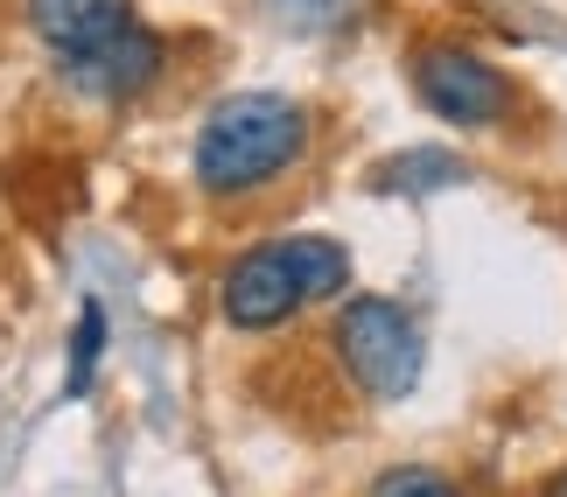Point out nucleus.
<instances>
[{
	"label": "nucleus",
	"instance_id": "obj_10",
	"mask_svg": "<svg viewBox=\"0 0 567 497\" xmlns=\"http://www.w3.org/2000/svg\"><path fill=\"white\" fill-rule=\"evenodd\" d=\"M267 8L288 21L295 35H316V29H337V21L351 14V0H267Z\"/></svg>",
	"mask_w": 567,
	"mask_h": 497
},
{
	"label": "nucleus",
	"instance_id": "obj_11",
	"mask_svg": "<svg viewBox=\"0 0 567 497\" xmlns=\"http://www.w3.org/2000/svg\"><path fill=\"white\" fill-rule=\"evenodd\" d=\"M547 497H567V469H560V477H554V484H547Z\"/></svg>",
	"mask_w": 567,
	"mask_h": 497
},
{
	"label": "nucleus",
	"instance_id": "obj_4",
	"mask_svg": "<svg viewBox=\"0 0 567 497\" xmlns=\"http://www.w3.org/2000/svg\"><path fill=\"white\" fill-rule=\"evenodd\" d=\"M413 92L449 126H497L512 113V77L476 50H463V42H427L413 56Z\"/></svg>",
	"mask_w": 567,
	"mask_h": 497
},
{
	"label": "nucleus",
	"instance_id": "obj_6",
	"mask_svg": "<svg viewBox=\"0 0 567 497\" xmlns=\"http://www.w3.org/2000/svg\"><path fill=\"white\" fill-rule=\"evenodd\" d=\"M126 21H141L134 0H29V29L50 50V63H71L99 42H113Z\"/></svg>",
	"mask_w": 567,
	"mask_h": 497
},
{
	"label": "nucleus",
	"instance_id": "obj_5",
	"mask_svg": "<svg viewBox=\"0 0 567 497\" xmlns=\"http://www.w3.org/2000/svg\"><path fill=\"white\" fill-rule=\"evenodd\" d=\"M162 71H168V42L147 29V21H126L113 42L56 63V84L84 105H126V99H141L147 84H162Z\"/></svg>",
	"mask_w": 567,
	"mask_h": 497
},
{
	"label": "nucleus",
	"instance_id": "obj_8",
	"mask_svg": "<svg viewBox=\"0 0 567 497\" xmlns=\"http://www.w3.org/2000/svg\"><path fill=\"white\" fill-rule=\"evenodd\" d=\"M99 358H105V309L84 301L78 309V330H71V372H63V400H84L99 379Z\"/></svg>",
	"mask_w": 567,
	"mask_h": 497
},
{
	"label": "nucleus",
	"instance_id": "obj_1",
	"mask_svg": "<svg viewBox=\"0 0 567 497\" xmlns=\"http://www.w3.org/2000/svg\"><path fill=\"white\" fill-rule=\"evenodd\" d=\"M309 105L288 99V92H231L210 105V120L196 126V147H189V168H196V189L204 197H252V189L280 183L288 168L309 155Z\"/></svg>",
	"mask_w": 567,
	"mask_h": 497
},
{
	"label": "nucleus",
	"instance_id": "obj_9",
	"mask_svg": "<svg viewBox=\"0 0 567 497\" xmlns=\"http://www.w3.org/2000/svg\"><path fill=\"white\" fill-rule=\"evenodd\" d=\"M364 497H470L455 477H442V469H421V463H400V469H385V477L364 490Z\"/></svg>",
	"mask_w": 567,
	"mask_h": 497
},
{
	"label": "nucleus",
	"instance_id": "obj_2",
	"mask_svg": "<svg viewBox=\"0 0 567 497\" xmlns=\"http://www.w3.org/2000/svg\"><path fill=\"white\" fill-rule=\"evenodd\" d=\"M343 288H351V252L322 231H295V239L238 252L217 280V309H225L231 330H280L288 315L337 301Z\"/></svg>",
	"mask_w": 567,
	"mask_h": 497
},
{
	"label": "nucleus",
	"instance_id": "obj_3",
	"mask_svg": "<svg viewBox=\"0 0 567 497\" xmlns=\"http://www.w3.org/2000/svg\"><path fill=\"white\" fill-rule=\"evenodd\" d=\"M337 364L343 379L358 385L364 400H406L421 385V364H427V336L392 294H351L337 309Z\"/></svg>",
	"mask_w": 567,
	"mask_h": 497
},
{
	"label": "nucleus",
	"instance_id": "obj_7",
	"mask_svg": "<svg viewBox=\"0 0 567 497\" xmlns=\"http://www.w3.org/2000/svg\"><path fill=\"white\" fill-rule=\"evenodd\" d=\"M449 183H463V162L434 155V147H421V155H392L385 168H372L379 197H434V189H449Z\"/></svg>",
	"mask_w": 567,
	"mask_h": 497
}]
</instances>
